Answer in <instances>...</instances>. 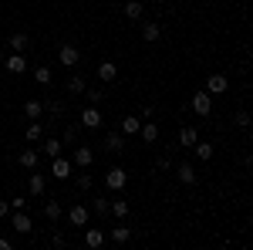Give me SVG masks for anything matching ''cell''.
<instances>
[{
  "label": "cell",
  "instance_id": "6da1fadb",
  "mask_svg": "<svg viewBox=\"0 0 253 250\" xmlns=\"http://www.w3.org/2000/svg\"><path fill=\"white\" fill-rule=\"evenodd\" d=\"M193 112H196L199 118H206L210 112H213V95H210L206 88H203V92H196V95H193Z\"/></svg>",
  "mask_w": 253,
  "mask_h": 250
},
{
  "label": "cell",
  "instance_id": "7a4b0ae2",
  "mask_svg": "<svg viewBox=\"0 0 253 250\" xmlns=\"http://www.w3.org/2000/svg\"><path fill=\"white\" fill-rule=\"evenodd\" d=\"M105 125V118L98 112V105H88L84 112H81V129H101Z\"/></svg>",
  "mask_w": 253,
  "mask_h": 250
},
{
  "label": "cell",
  "instance_id": "3957f363",
  "mask_svg": "<svg viewBox=\"0 0 253 250\" xmlns=\"http://www.w3.org/2000/svg\"><path fill=\"white\" fill-rule=\"evenodd\" d=\"M125 183H128V173H125L122 166H112L108 176H105V186H108V190H125Z\"/></svg>",
  "mask_w": 253,
  "mask_h": 250
},
{
  "label": "cell",
  "instance_id": "277c9868",
  "mask_svg": "<svg viewBox=\"0 0 253 250\" xmlns=\"http://www.w3.org/2000/svg\"><path fill=\"white\" fill-rule=\"evenodd\" d=\"M58 61L61 64H68V68H75L81 61V51L75 48V44H61V51H58Z\"/></svg>",
  "mask_w": 253,
  "mask_h": 250
},
{
  "label": "cell",
  "instance_id": "5b68a950",
  "mask_svg": "<svg viewBox=\"0 0 253 250\" xmlns=\"http://www.w3.org/2000/svg\"><path fill=\"white\" fill-rule=\"evenodd\" d=\"M51 176H54V179H68V176H71V159L54 155V159H51Z\"/></svg>",
  "mask_w": 253,
  "mask_h": 250
},
{
  "label": "cell",
  "instance_id": "8992f818",
  "mask_svg": "<svg viewBox=\"0 0 253 250\" xmlns=\"http://www.w3.org/2000/svg\"><path fill=\"white\" fill-rule=\"evenodd\" d=\"M101 244H105V230H101V227H88V230H84V247L98 250Z\"/></svg>",
  "mask_w": 253,
  "mask_h": 250
},
{
  "label": "cell",
  "instance_id": "52a82bcc",
  "mask_svg": "<svg viewBox=\"0 0 253 250\" xmlns=\"http://www.w3.org/2000/svg\"><path fill=\"white\" fill-rule=\"evenodd\" d=\"M3 68H7L10 75H24V71H27V61H24V54H17V51H14L10 58H3Z\"/></svg>",
  "mask_w": 253,
  "mask_h": 250
},
{
  "label": "cell",
  "instance_id": "ba28073f",
  "mask_svg": "<svg viewBox=\"0 0 253 250\" xmlns=\"http://www.w3.org/2000/svg\"><path fill=\"white\" fill-rule=\"evenodd\" d=\"M91 162H95V149H91V146H78V149H75V166L88 169Z\"/></svg>",
  "mask_w": 253,
  "mask_h": 250
},
{
  "label": "cell",
  "instance_id": "9c48e42d",
  "mask_svg": "<svg viewBox=\"0 0 253 250\" xmlns=\"http://www.w3.org/2000/svg\"><path fill=\"white\" fill-rule=\"evenodd\" d=\"M226 88H230V81H226L223 75H210L206 78V92H210V95H223Z\"/></svg>",
  "mask_w": 253,
  "mask_h": 250
},
{
  "label": "cell",
  "instance_id": "30bf717a",
  "mask_svg": "<svg viewBox=\"0 0 253 250\" xmlns=\"http://www.w3.org/2000/svg\"><path fill=\"white\" fill-rule=\"evenodd\" d=\"M98 78H101L105 85H108V81H115V78H118L115 61H101V64H98Z\"/></svg>",
  "mask_w": 253,
  "mask_h": 250
},
{
  "label": "cell",
  "instance_id": "8fae6325",
  "mask_svg": "<svg viewBox=\"0 0 253 250\" xmlns=\"http://www.w3.org/2000/svg\"><path fill=\"white\" fill-rule=\"evenodd\" d=\"M105 149H108L112 155H118L122 149H125V135H122V132H112L108 139H105Z\"/></svg>",
  "mask_w": 253,
  "mask_h": 250
},
{
  "label": "cell",
  "instance_id": "7c38bea8",
  "mask_svg": "<svg viewBox=\"0 0 253 250\" xmlns=\"http://www.w3.org/2000/svg\"><path fill=\"white\" fill-rule=\"evenodd\" d=\"M44 183H47V179H44L41 173H31V179H27V193H31V196H44Z\"/></svg>",
  "mask_w": 253,
  "mask_h": 250
},
{
  "label": "cell",
  "instance_id": "4fadbf2b",
  "mask_svg": "<svg viewBox=\"0 0 253 250\" xmlns=\"http://www.w3.org/2000/svg\"><path fill=\"white\" fill-rule=\"evenodd\" d=\"M78 139H81V122H71L68 129H64V146H78Z\"/></svg>",
  "mask_w": 253,
  "mask_h": 250
},
{
  "label": "cell",
  "instance_id": "5bb4252c",
  "mask_svg": "<svg viewBox=\"0 0 253 250\" xmlns=\"http://www.w3.org/2000/svg\"><path fill=\"white\" fill-rule=\"evenodd\" d=\"M138 135H142V142H149V146H152V142L159 139V125L152 122V118H149V122H145V125L138 129Z\"/></svg>",
  "mask_w": 253,
  "mask_h": 250
},
{
  "label": "cell",
  "instance_id": "9a60e30c",
  "mask_svg": "<svg viewBox=\"0 0 253 250\" xmlns=\"http://www.w3.org/2000/svg\"><path fill=\"white\" fill-rule=\"evenodd\" d=\"M108 213L118 216V220H125V216H128V203H125L122 196H118V200H108Z\"/></svg>",
  "mask_w": 253,
  "mask_h": 250
},
{
  "label": "cell",
  "instance_id": "2e32d148",
  "mask_svg": "<svg viewBox=\"0 0 253 250\" xmlns=\"http://www.w3.org/2000/svg\"><path fill=\"white\" fill-rule=\"evenodd\" d=\"M14 227H17V233H31V230H34L31 216H27L24 210H17V213H14Z\"/></svg>",
  "mask_w": 253,
  "mask_h": 250
},
{
  "label": "cell",
  "instance_id": "e0dca14e",
  "mask_svg": "<svg viewBox=\"0 0 253 250\" xmlns=\"http://www.w3.org/2000/svg\"><path fill=\"white\" fill-rule=\"evenodd\" d=\"M175 173H179V183H186V186H193V183H196V169L189 166V162H179Z\"/></svg>",
  "mask_w": 253,
  "mask_h": 250
},
{
  "label": "cell",
  "instance_id": "ac0fdd59",
  "mask_svg": "<svg viewBox=\"0 0 253 250\" xmlns=\"http://www.w3.org/2000/svg\"><path fill=\"white\" fill-rule=\"evenodd\" d=\"M159 34H162V31H159L156 20H145V24H142V41H149V44H152V41H159Z\"/></svg>",
  "mask_w": 253,
  "mask_h": 250
},
{
  "label": "cell",
  "instance_id": "d6986e66",
  "mask_svg": "<svg viewBox=\"0 0 253 250\" xmlns=\"http://www.w3.org/2000/svg\"><path fill=\"white\" fill-rule=\"evenodd\" d=\"M41 149H44V155H47V159H54V155H61L64 142H61V139H44V146H41Z\"/></svg>",
  "mask_w": 253,
  "mask_h": 250
},
{
  "label": "cell",
  "instance_id": "ffe728a7",
  "mask_svg": "<svg viewBox=\"0 0 253 250\" xmlns=\"http://www.w3.org/2000/svg\"><path fill=\"white\" fill-rule=\"evenodd\" d=\"M7 44H10V51L24 54V48L31 44V38H27V34H10V38H7Z\"/></svg>",
  "mask_w": 253,
  "mask_h": 250
},
{
  "label": "cell",
  "instance_id": "44dd1931",
  "mask_svg": "<svg viewBox=\"0 0 253 250\" xmlns=\"http://www.w3.org/2000/svg\"><path fill=\"white\" fill-rule=\"evenodd\" d=\"M142 14H145V7H142L138 0H128V3H125V17L128 20H142Z\"/></svg>",
  "mask_w": 253,
  "mask_h": 250
},
{
  "label": "cell",
  "instance_id": "7402d4cb",
  "mask_svg": "<svg viewBox=\"0 0 253 250\" xmlns=\"http://www.w3.org/2000/svg\"><path fill=\"white\" fill-rule=\"evenodd\" d=\"M44 216H47L51 223H58V220H61V203H58V200H47V203H44Z\"/></svg>",
  "mask_w": 253,
  "mask_h": 250
},
{
  "label": "cell",
  "instance_id": "603a6c76",
  "mask_svg": "<svg viewBox=\"0 0 253 250\" xmlns=\"http://www.w3.org/2000/svg\"><path fill=\"white\" fill-rule=\"evenodd\" d=\"M17 162L24 169H34V166H38V152H34V149H24V152L17 155Z\"/></svg>",
  "mask_w": 253,
  "mask_h": 250
},
{
  "label": "cell",
  "instance_id": "cb8c5ba5",
  "mask_svg": "<svg viewBox=\"0 0 253 250\" xmlns=\"http://www.w3.org/2000/svg\"><path fill=\"white\" fill-rule=\"evenodd\" d=\"M142 118H122V135H138Z\"/></svg>",
  "mask_w": 253,
  "mask_h": 250
},
{
  "label": "cell",
  "instance_id": "d4e9b609",
  "mask_svg": "<svg viewBox=\"0 0 253 250\" xmlns=\"http://www.w3.org/2000/svg\"><path fill=\"white\" fill-rule=\"evenodd\" d=\"M193 149H196V155H199L203 162H206V159H213V152H216L210 142H199V139H196V146H193Z\"/></svg>",
  "mask_w": 253,
  "mask_h": 250
},
{
  "label": "cell",
  "instance_id": "484cf974",
  "mask_svg": "<svg viewBox=\"0 0 253 250\" xmlns=\"http://www.w3.org/2000/svg\"><path fill=\"white\" fill-rule=\"evenodd\" d=\"M24 115H27V118H34V122H38V118L44 115V105H41V101H27V105H24Z\"/></svg>",
  "mask_w": 253,
  "mask_h": 250
},
{
  "label": "cell",
  "instance_id": "4316f807",
  "mask_svg": "<svg viewBox=\"0 0 253 250\" xmlns=\"http://www.w3.org/2000/svg\"><path fill=\"white\" fill-rule=\"evenodd\" d=\"M71 223H75V227H84V223H88V210H84V206H71Z\"/></svg>",
  "mask_w": 253,
  "mask_h": 250
},
{
  "label": "cell",
  "instance_id": "83f0119b",
  "mask_svg": "<svg viewBox=\"0 0 253 250\" xmlns=\"http://www.w3.org/2000/svg\"><path fill=\"white\" fill-rule=\"evenodd\" d=\"M68 92H71V95H81V92H84V78L71 75V78H68Z\"/></svg>",
  "mask_w": 253,
  "mask_h": 250
},
{
  "label": "cell",
  "instance_id": "f1b7e54d",
  "mask_svg": "<svg viewBox=\"0 0 253 250\" xmlns=\"http://www.w3.org/2000/svg\"><path fill=\"white\" fill-rule=\"evenodd\" d=\"M196 129H179V146H196Z\"/></svg>",
  "mask_w": 253,
  "mask_h": 250
},
{
  "label": "cell",
  "instance_id": "f546056e",
  "mask_svg": "<svg viewBox=\"0 0 253 250\" xmlns=\"http://www.w3.org/2000/svg\"><path fill=\"white\" fill-rule=\"evenodd\" d=\"M128 237H132V227H125V223H122V227H115V230H112V240H115V244H125V240H128Z\"/></svg>",
  "mask_w": 253,
  "mask_h": 250
},
{
  "label": "cell",
  "instance_id": "4dcf8cb0",
  "mask_svg": "<svg viewBox=\"0 0 253 250\" xmlns=\"http://www.w3.org/2000/svg\"><path fill=\"white\" fill-rule=\"evenodd\" d=\"M34 78H38L41 85H51V78H54V75H51V68H47V64H41V68H34Z\"/></svg>",
  "mask_w": 253,
  "mask_h": 250
},
{
  "label": "cell",
  "instance_id": "1f68e13d",
  "mask_svg": "<svg viewBox=\"0 0 253 250\" xmlns=\"http://www.w3.org/2000/svg\"><path fill=\"white\" fill-rule=\"evenodd\" d=\"M91 210H95L98 216H108V200H105V196H98V200H91Z\"/></svg>",
  "mask_w": 253,
  "mask_h": 250
},
{
  "label": "cell",
  "instance_id": "d6a6232c",
  "mask_svg": "<svg viewBox=\"0 0 253 250\" xmlns=\"http://www.w3.org/2000/svg\"><path fill=\"white\" fill-rule=\"evenodd\" d=\"M41 132H44V129H41V122H31L24 135H27V142H38V139H41Z\"/></svg>",
  "mask_w": 253,
  "mask_h": 250
},
{
  "label": "cell",
  "instance_id": "836d02e7",
  "mask_svg": "<svg viewBox=\"0 0 253 250\" xmlns=\"http://www.w3.org/2000/svg\"><path fill=\"white\" fill-rule=\"evenodd\" d=\"M91 186H95V179H91L88 173H81V176H78V190H81V193H88Z\"/></svg>",
  "mask_w": 253,
  "mask_h": 250
},
{
  "label": "cell",
  "instance_id": "e575fe53",
  "mask_svg": "<svg viewBox=\"0 0 253 250\" xmlns=\"http://www.w3.org/2000/svg\"><path fill=\"white\" fill-rule=\"evenodd\" d=\"M84 95H88V105H98V101H101V95H105V92H98V88H95V92H84Z\"/></svg>",
  "mask_w": 253,
  "mask_h": 250
},
{
  "label": "cell",
  "instance_id": "d590c367",
  "mask_svg": "<svg viewBox=\"0 0 253 250\" xmlns=\"http://www.w3.org/2000/svg\"><path fill=\"white\" fill-rule=\"evenodd\" d=\"M236 125L247 129V125H250V115H247V112H236Z\"/></svg>",
  "mask_w": 253,
  "mask_h": 250
},
{
  "label": "cell",
  "instance_id": "8d00e7d4",
  "mask_svg": "<svg viewBox=\"0 0 253 250\" xmlns=\"http://www.w3.org/2000/svg\"><path fill=\"white\" fill-rule=\"evenodd\" d=\"M64 244H68L64 233H54V237H51V247H64Z\"/></svg>",
  "mask_w": 253,
  "mask_h": 250
},
{
  "label": "cell",
  "instance_id": "74e56055",
  "mask_svg": "<svg viewBox=\"0 0 253 250\" xmlns=\"http://www.w3.org/2000/svg\"><path fill=\"white\" fill-rule=\"evenodd\" d=\"M7 210H10V200H0V216H7Z\"/></svg>",
  "mask_w": 253,
  "mask_h": 250
},
{
  "label": "cell",
  "instance_id": "f35d334b",
  "mask_svg": "<svg viewBox=\"0 0 253 250\" xmlns=\"http://www.w3.org/2000/svg\"><path fill=\"white\" fill-rule=\"evenodd\" d=\"M0 250H10V240H3V237H0Z\"/></svg>",
  "mask_w": 253,
  "mask_h": 250
},
{
  "label": "cell",
  "instance_id": "ab89813d",
  "mask_svg": "<svg viewBox=\"0 0 253 250\" xmlns=\"http://www.w3.org/2000/svg\"><path fill=\"white\" fill-rule=\"evenodd\" d=\"M152 3H166V0H152Z\"/></svg>",
  "mask_w": 253,
  "mask_h": 250
}]
</instances>
